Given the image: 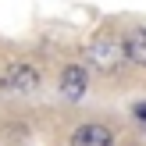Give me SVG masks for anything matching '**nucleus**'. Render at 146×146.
<instances>
[{"instance_id":"39448f33","label":"nucleus","mask_w":146,"mask_h":146,"mask_svg":"<svg viewBox=\"0 0 146 146\" xmlns=\"http://www.w3.org/2000/svg\"><path fill=\"white\" fill-rule=\"evenodd\" d=\"M125 54L132 57L135 64H143V68H146V25H139V29H132V32H128Z\"/></svg>"},{"instance_id":"423d86ee","label":"nucleus","mask_w":146,"mask_h":146,"mask_svg":"<svg viewBox=\"0 0 146 146\" xmlns=\"http://www.w3.org/2000/svg\"><path fill=\"white\" fill-rule=\"evenodd\" d=\"M132 114H135V121H143V125H146V104H135Z\"/></svg>"},{"instance_id":"f03ea898","label":"nucleus","mask_w":146,"mask_h":146,"mask_svg":"<svg viewBox=\"0 0 146 146\" xmlns=\"http://www.w3.org/2000/svg\"><path fill=\"white\" fill-rule=\"evenodd\" d=\"M36 86H39V71L32 64H11L4 71V78H0V89L4 93H29Z\"/></svg>"},{"instance_id":"7ed1b4c3","label":"nucleus","mask_w":146,"mask_h":146,"mask_svg":"<svg viewBox=\"0 0 146 146\" xmlns=\"http://www.w3.org/2000/svg\"><path fill=\"white\" fill-rule=\"evenodd\" d=\"M71 146H114V132L107 125H78Z\"/></svg>"},{"instance_id":"20e7f679","label":"nucleus","mask_w":146,"mask_h":146,"mask_svg":"<svg viewBox=\"0 0 146 146\" xmlns=\"http://www.w3.org/2000/svg\"><path fill=\"white\" fill-rule=\"evenodd\" d=\"M86 82H89V78H86V68H78V64H68V68L61 71V93L68 100H78L86 93Z\"/></svg>"},{"instance_id":"f257e3e1","label":"nucleus","mask_w":146,"mask_h":146,"mask_svg":"<svg viewBox=\"0 0 146 146\" xmlns=\"http://www.w3.org/2000/svg\"><path fill=\"white\" fill-rule=\"evenodd\" d=\"M121 57H128L125 54V43H118V36L114 32H104V36H96V39L89 43V61L96 64V68H118L121 64Z\"/></svg>"}]
</instances>
